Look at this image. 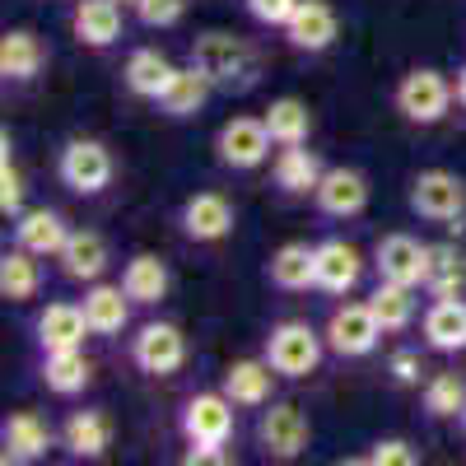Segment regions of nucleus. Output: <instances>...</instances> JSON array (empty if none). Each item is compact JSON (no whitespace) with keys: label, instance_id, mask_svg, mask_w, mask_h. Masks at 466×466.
Here are the masks:
<instances>
[{"label":"nucleus","instance_id":"obj_1","mask_svg":"<svg viewBox=\"0 0 466 466\" xmlns=\"http://www.w3.org/2000/svg\"><path fill=\"white\" fill-rule=\"evenodd\" d=\"M191 66H197L219 94H248L257 85V75H261L257 47L248 43V37L224 33V28H210L191 43Z\"/></svg>","mask_w":466,"mask_h":466},{"label":"nucleus","instance_id":"obj_2","mask_svg":"<svg viewBox=\"0 0 466 466\" xmlns=\"http://www.w3.org/2000/svg\"><path fill=\"white\" fill-rule=\"evenodd\" d=\"M406 206L420 215V219H430V224H443V228H461L466 219V182L448 168H424L410 177L406 187Z\"/></svg>","mask_w":466,"mask_h":466},{"label":"nucleus","instance_id":"obj_3","mask_svg":"<svg viewBox=\"0 0 466 466\" xmlns=\"http://www.w3.org/2000/svg\"><path fill=\"white\" fill-rule=\"evenodd\" d=\"M392 98H397V112L406 116L410 127H439L448 116V107H452V98H457V89H452V80L443 70L415 66V70H406L397 80Z\"/></svg>","mask_w":466,"mask_h":466},{"label":"nucleus","instance_id":"obj_4","mask_svg":"<svg viewBox=\"0 0 466 466\" xmlns=\"http://www.w3.org/2000/svg\"><path fill=\"white\" fill-rule=\"evenodd\" d=\"M112 149L103 140H89V136H75L61 145V159H56V177L66 191H75V197H98V191L112 187Z\"/></svg>","mask_w":466,"mask_h":466},{"label":"nucleus","instance_id":"obj_5","mask_svg":"<svg viewBox=\"0 0 466 466\" xmlns=\"http://www.w3.org/2000/svg\"><path fill=\"white\" fill-rule=\"evenodd\" d=\"M322 345H327V336H318L308 322H294V318L276 322L266 336V364L280 378H308L322 364Z\"/></svg>","mask_w":466,"mask_h":466},{"label":"nucleus","instance_id":"obj_6","mask_svg":"<svg viewBox=\"0 0 466 466\" xmlns=\"http://www.w3.org/2000/svg\"><path fill=\"white\" fill-rule=\"evenodd\" d=\"M257 443L270 461H294L313 443V424H308V415L294 401H266V410L257 420Z\"/></svg>","mask_w":466,"mask_h":466},{"label":"nucleus","instance_id":"obj_7","mask_svg":"<svg viewBox=\"0 0 466 466\" xmlns=\"http://www.w3.org/2000/svg\"><path fill=\"white\" fill-rule=\"evenodd\" d=\"M270 131H266V116H228V122L215 131V159L224 168H238L252 173L270 159Z\"/></svg>","mask_w":466,"mask_h":466},{"label":"nucleus","instance_id":"obj_8","mask_svg":"<svg viewBox=\"0 0 466 466\" xmlns=\"http://www.w3.org/2000/svg\"><path fill=\"white\" fill-rule=\"evenodd\" d=\"M131 364L149 378H173L187 364V336L173 322H145L131 336Z\"/></svg>","mask_w":466,"mask_h":466},{"label":"nucleus","instance_id":"obj_9","mask_svg":"<svg viewBox=\"0 0 466 466\" xmlns=\"http://www.w3.org/2000/svg\"><path fill=\"white\" fill-rule=\"evenodd\" d=\"M322 336H327V350H336L340 360H364V355H373L378 340H382V322L373 318L369 299L364 303H340L336 313L327 318Z\"/></svg>","mask_w":466,"mask_h":466},{"label":"nucleus","instance_id":"obj_10","mask_svg":"<svg viewBox=\"0 0 466 466\" xmlns=\"http://www.w3.org/2000/svg\"><path fill=\"white\" fill-rule=\"evenodd\" d=\"M182 439L197 448H224L233 439V401L224 392H197L182 406Z\"/></svg>","mask_w":466,"mask_h":466},{"label":"nucleus","instance_id":"obj_11","mask_svg":"<svg viewBox=\"0 0 466 466\" xmlns=\"http://www.w3.org/2000/svg\"><path fill=\"white\" fill-rule=\"evenodd\" d=\"M373 270L378 280H397V285H424L430 270V243L410 238V233H387L373 248Z\"/></svg>","mask_w":466,"mask_h":466},{"label":"nucleus","instance_id":"obj_12","mask_svg":"<svg viewBox=\"0 0 466 466\" xmlns=\"http://www.w3.org/2000/svg\"><path fill=\"white\" fill-rule=\"evenodd\" d=\"M52 448V424L37 415V410H15L0 424V461L5 466H28V461H43Z\"/></svg>","mask_w":466,"mask_h":466},{"label":"nucleus","instance_id":"obj_13","mask_svg":"<svg viewBox=\"0 0 466 466\" xmlns=\"http://www.w3.org/2000/svg\"><path fill=\"white\" fill-rule=\"evenodd\" d=\"M313 201L327 219H355L369 206V177L360 168H327L318 191H313Z\"/></svg>","mask_w":466,"mask_h":466},{"label":"nucleus","instance_id":"obj_14","mask_svg":"<svg viewBox=\"0 0 466 466\" xmlns=\"http://www.w3.org/2000/svg\"><path fill=\"white\" fill-rule=\"evenodd\" d=\"M177 224H182V238L191 243H219L233 233V206L219 191H197V197H187Z\"/></svg>","mask_w":466,"mask_h":466},{"label":"nucleus","instance_id":"obj_15","mask_svg":"<svg viewBox=\"0 0 466 466\" xmlns=\"http://www.w3.org/2000/svg\"><path fill=\"white\" fill-rule=\"evenodd\" d=\"M285 37H289L294 52L318 56L340 37V19H336V10L327 5V0H303V5L294 10V19L285 24Z\"/></svg>","mask_w":466,"mask_h":466},{"label":"nucleus","instance_id":"obj_16","mask_svg":"<svg viewBox=\"0 0 466 466\" xmlns=\"http://www.w3.org/2000/svg\"><path fill=\"white\" fill-rule=\"evenodd\" d=\"M33 331H37V345H43V355H47V350H80L85 336H94L80 303H47L43 313H37Z\"/></svg>","mask_w":466,"mask_h":466},{"label":"nucleus","instance_id":"obj_17","mask_svg":"<svg viewBox=\"0 0 466 466\" xmlns=\"http://www.w3.org/2000/svg\"><path fill=\"white\" fill-rule=\"evenodd\" d=\"M424 345L439 350V355H457V350H466V299L452 294V299H434L430 308H424Z\"/></svg>","mask_w":466,"mask_h":466},{"label":"nucleus","instance_id":"obj_18","mask_svg":"<svg viewBox=\"0 0 466 466\" xmlns=\"http://www.w3.org/2000/svg\"><path fill=\"white\" fill-rule=\"evenodd\" d=\"M61 276L66 280H80V285H94V280H103V270H107V243H103V233H94V228H70V238H66V248H61Z\"/></svg>","mask_w":466,"mask_h":466},{"label":"nucleus","instance_id":"obj_19","mask_svg":"<svg viewBox=\"0 0 466 466\" xmlns=\"http://www.w3.org/2000/svg\"><path fill=\"white\" fill-rule=\"evenodd\" d=\"M70 33L80 47H94V52L112 47L122 37V5L116 0H80L70 15Z\"/></svg>","mask_w":466,"mask_h":466},{"label":"nucleus","instance_id":"obj_20","mask_svg":"<svg viewBox=\"0 0 466 466\" xmlns=\"http://www.w3.org/2000/svg\"><path fill=\"white\" fill-rule=\"evenodd\" d=\"M43 66H47V43L33 28H10L0 37V75H5V80L28 85L43 75Z\"/></svg>","mask_w":466,"mask_h":466},{"label":"nucleus","instance_id":"obj_21","mask_svg":"<svg viewBox=\"0 0 466 466\" xmlns=\"http://www.w3.org/2000/svg\"><path fill=\"white\" fill-rule=\"evenodd\" d=\"M70 238V224L61 219V210H24L15 215V248H28L33 257H61Z\"/></svg>","mask_w":466,"mask_h":466},{"label":"nucleus","instance_id":"obj_22","mask_svg":"<svg viewBox=\"0 0 466 466\" xmlns=\"http://www.w3.org/2000/svg\"><path fill=\"white\" fill-rule=\"evenodd\" d=\"M364 276V257L360 248H350L345 238H327L318 243V289L327 294H350Z\"/></svg>","mask_w":466,"mask_h":466},{"label":"nucleus","instance_id":"obj_23","mask_svg":"<svg viewBox=\"0 0 466 466\" xmlns=\"http://www.w3.org/2000/svg\"><path fill=\"white\" fill-rule=\"evenodd\" d=\"M266 280L285 289V294H299L308 285H318V248H308V243H285L270 252L266 261Z\"/></svg>","mask_w":466,"mask_h":466},{"label":"nucleus","instance_id":"obj_24","mask_svg":"<svg viewBox=\"0 0 466 466\" xmlns=\"http://www.w3.org/2000/svg\"><path fill=\"white\" fill-rule=\"evenodd\" d=\"M85 318H89V331L94 336H122L127 322H131V294L122 285H89L85 289Z\"/></svg>","mask_w":466,"mask_h":466},{"label":"nucleus","instance_id":"obj_25","mask_svg":"<svg viewBox=\"0 0 466 466\" xmlns=\"http://www.w3.org/2000/svg\"><path fill=\"white\" fill-rule=\"evenodd\" d=\"M61 448L80 461H98L112 448V420L103 410H75L61 424Z\"/></svg>","mask_w":466,"mask_h":466},{"label":"nucleus","instance_id":"obj_26","mask_svg":"<svg viewBox=\"0 0 466 466\" xmlns=\"http://www.w3.org/2000/svg\"><path fill=\"white\" fill-rule=\"evenodd\" d=\"M177 75V66L159 52V47H136L122 66V80L136 98H149V103H159V94L168 89V80Z\"/></svg>","mask_w":466,"mask_h":466},{"label":"nucleus","instance_id":"obj_27","mask_svg":"<svg viewBox=\"0 0 466 466\" xmlns=\"http://www.w3.org/2000/svg\"><path fill=\"white\" fill-rule=\"evenodd\" d=\"M327 164L318 159L313 149L303 145H280V159H276V187L285 197H313L318 182H322Z\"/></svg>","mask_w":466,"mask_h":466},{"label":"nucleus","instance_id":"obj_28","mask_svg":"<svg viewBox=\"0 0 466 466\" xmlns=\"http://www.w3.org/2000/svg\"><path fill=\"white\" fill-rule=\"evenodd\" d=\"M270 369L266 360H233L228 369H224V387L219 392L233 401V406H266L270 401Z\"/></svg>","mask_w":466,"mask_h":466},{"label":"nucleus","instance_id":"obj_29","mask_svg":"<svg viewBox=\"0 0 466 466\" xmlns=\"http://www.w3.org/2000/svg\"><path fill=\"white\" fill-rule=\"evenodd\" d=\"M122 289L131 294V303L154 308V303L168 294V266L154 257V252H136V257L122 266Z\"/></svg>","mask_w":466,"mask_h":466},{"label":"nucleus","instance_id":"obj_30","mask_svg":"<svg viewBox=\"0 0 466 466\" xmlns=\"http://www.w3.org/2000/svg\"><path fill=\"white\" fill-rule=\"evenodd\" d=\"M210 94H215V85L206 80V75L197 70V66H187V70H177L173 80H168V89L159 94V112L164 116H197L206 103H210Z\"/></svg>","mask_w":466,"mask_h":466},{"label":"nucleus","instance_id":"obj_31","mask_svg":"<svg viewBox=\"0 0 466 466\" xmlns=\"http://www.w3.org/2000/svg\"><path fill=\"white\" fill-rule=\"evenodd\" d=\"M89 378H94V364L85 360V350H47L43 355V382H47V392H56V397L85 392Z\"/></svg>","mask_w":466,"mask_h":466},{"label":"nucleus","instance_id":"obj_32","mask_svg":"<svg viewBox=\"0 0 466 466\" xmlns=\"http://www.w3.org/2000/svg\"><path fill=\"white\" fill-rule=\"evenodd\" d=\"M424 289L434 299L466 294V252L457 243H430V270H424Z\"/></svg>","mask_w":466,"mask_h":466},{"label":"nucleus","instance_id":"obj_33","mask_svg":"<svg viewBox=\"0 0 466 466\" xmlns=\"http://www.w3.org/2000/svg\"><path fill=\"white\" fill-rule=\"evenodd\" d=\"M266 131L276 145H308V136H313V112H308L303 98H270L266 107Z\"/></svg>","mask_w":466,"mask_h":466},{"label":"nucleus","instance_id":"obj_34","mask_svg":"<svg viewBox=\"0 0 466 466\" xmlns=\"http://www.w3.org/2000/svg\"><path fill=\"white\" fill-rule=\"evenodd\" d=\"M43 257H33L28 248H15L0 257V294H5L10 303H28L37 289H43V266H37Z\"/></svg>","mask_w":466,"mask_h":466},{"label":"nucleus","instance_id":"obj_35","mask_svg":"<svg viewBox=\"0 0 466 466\" xmlns=\"http://www.w3.org/2000/svg\"><path fill=\"white\" fill-rule=\"evenodd\" d=\"M373 318L382 322V331H406L415 322V285H397V280H378V289L369 294Z\"/></svg>","mask_w":466,"mask_h":466},{"label":"nucleus","instance_id":"obj_36","mask_svg":"<svg viewBox=\"0 0 466 466\" xmlns=\"http://www.w3.org/2000/svg\"><path fill=\"white\" fill-rule=\"evenodd\" d=\"M424 410H430V420H452L466 410V382L457 373H434L430 382H424Z\"/></svg>","mask_w":466,"mask_h":466},{"label":"nucleus","instance_id":"obj_37","mask_svg":"<svg viewBox=\"0 0 466 466\" xmlns=\"http://www.w3.org/2000/svg\"><path fill=\"white\" fill-rule=\"evenodd\" d=\"M10 136H5V154H0V210H5L10 219L24 215V173L15 164V154H10Z\"/></svg>","mask_w":466,"mask_h":466},{"label":"nucleus","instance_id":"obj_38","mask_svg":"<svg viewBox=\"0 0 466 466\" xmlns=\"http://www.w3.org/2000/svg\"><path fill=\"white\" fill-rule=\"evenodd\" d=\"M131 5L145 28H173L187 15V0H131Z\"/></svg>","mask_w":466,"mask_h":466},{"label":"nucleus","instance_id":"obj_39","mask_svg":"<svg viewBox=\"0 0 466 466\" xmlns=\"http://www.w3.org/2000/svg\"><path fill=\"white\" fill-rule=\"evenodd\" d=\"M243 5H248V15H252L261 28H285L303 0H243Z\"/></svg>","mask_w":466,"mask_h":466},{"label":"nucleus","instance_id":"obj_40","mask_svg":"<svg viewBox=\"0 0 466 466\" xmlns=\"http://www.w3.org/2000/svg\"><path fill=\"white\" fill-rule=\"evenodd\" d=\"M364 461H373V466H415L420 461V452L406 443V439H378L373 448H369V457Z\"/></svg>","mask_w":466,"mask_h":466},{"label":"nucleus","instance_id":"obj_41","mask_svg":"<svg viewBox=\"0 0 466 466\" xmlns=\"http://www.w3.org/2000/svg\"><path fill=\"white\" fill-rule=\"evenodd\" d=\"M387 373H392L397 387H420V378H424L420 350H392V355H387Z\"/></svg>","mask_w":466,"mask_h":466},{"label":"nucleus","instance_id":"obj_42","mask_svg":"<svg viewBox=\"0 0 466 466\" xmlns=\"http://www.w3.org/2000/svg\"><path fill=\"white\" fill-rule=\"evenodd\" d=\"M182 461L187 466H219V461H228V452L224 448H197V443H187Z\"/></svg>","mask_w":466,"mask_h":466},{"label":"nucleus","instance_id":"obj_43","mask_svg":"<svg viewBox=\"0 0 466 466\" xmlns=\"http://www.w3.org/2000/svg\"><path fill=\"white\" fill-rule=\"evenodd\" d=\"M452 89H457V103L466 107V66H457V80H452Z\"/></svg>","mask_w":466,"mask_h":466},{"label":"nucleus","instance_id":"obj_44","mask_svg":"<svg viewBox=\"0 0 466 466\" xmlns=\"http://www.w3.org/2000/svg\"><path fill=\"white\" fill-rule=\"evenodd\" d=\"M461 430H466V410H461Z\"/></svg>","mask_w":466,"mask_h":466}]
</instances>
